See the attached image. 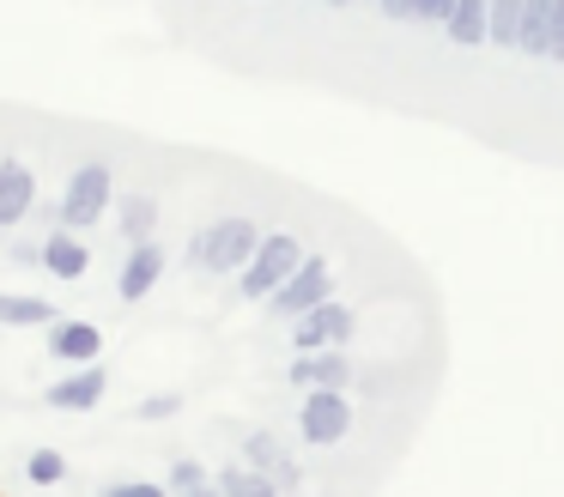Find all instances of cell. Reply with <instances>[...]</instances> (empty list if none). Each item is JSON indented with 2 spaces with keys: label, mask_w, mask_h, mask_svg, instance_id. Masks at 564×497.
Masks as SVG:
<instances>
[{
  "label": "cell",
  "mask_w": 564,
  "mask_h": 497,
  "mask_svg": "<svg viewBox=\"0 0 564 497\" xmlns=\"http://www.w3.org/2000/svg\"><path fill=\"white\" fill-rule=\"evenodd\" d=\"M261 237H268V230H256V218H213V225L188 242V261L207 267V273H243V267L256 261Z\"/></svg>",
  "instance_id": "obj_1"
},
{
  "label": "cell",
  "mask_w": 564,
  "mask_h": 497,
  "mask_svg": "<svg viewBox=\"0 0 564 497\" xmlns=\"http://www.w3.org/2000/svg\"><path fill=\"white\" fill-rule=\"evenodd\" d=\"M110 201H116V170L104 164V158H91V164H79L74 176H67L62 225H67V230H91L104 213H110Z\"/></svg>",
  "instance_id": "obj_2"
},
{
  "label": "cell",
  "mask_w": 564,
  "mask_h": 497,
  "mask_svg": "<svg viewBox=\"0 0 564 497\" xmlns=\"http://www.w3.org/2000/svg\"><path fill=\"white\" fill-rule=\"evenodd\" d=\"M297 267H304V242H297L292 230H268V237H261V249H256V261L243 267V298L249 303L273 298V291H280Z\"/></svg>",
  "instance_id": "obj_3"
},
{
  "label": "cell",
  "mask_w": 564,
  "mask_h": 497,
  "mask_svg": "<svg viewBox=\"0 0 564 497\" xmlns=\"http://www.w3.org/2000/svg\"><path fill=\"white\" fill-rule=\"evenodd\" d=\"M328 298H334V267L322 261V255H304V267L273 291L268 310L280 315V322H297V315H310L316 303H328Z\"/></svg>",
  "instance_id": "obj_4"
},
{
  "label": "cell",
  "mask_w": 564,
  "mask_h": 497,
  "mask_svg": "<svg viewBox=\"0 0 564 497\" xmlns=\"http://www.w3.org/2000/svg\"><path fill=\"white\" fill-rule=\"evenodd\" d=\"M297 431H304V443H340L352 431V407H346L340 388H310L304 407H297Z\"/></svg>",
  "instance_id": "obj_5"
},
{
  "label": "cell",
  "mask_w": 564,
  "mask_h": 497,
  "mask_svg": "<svg viewBox=\"0 0 564 497\" xmlns=\"http://www.w3.org/2000/svg\"><path fill=\"white\" fill-rule=\"evenodd\" d=\"M352 327H358V315L346 310V303H316L310 315H297L292 322V346L297 352H328V346H346L352 339Z\"/></svg>",
  "instance_id": "obj_6"
},
{
  "label": "cell",
  "mask_w": 564,
  "mask_h": 497,
  "mask_svg": "<svg viewBox=\"0 0 564 497\" xmlns=\"http://www.w3.org/2000/svg\"><path fill=\"white\" fill-rule=\"evenodd\" d=\"M243 461H249L256 473H268V479L280 485V491H297V485H304V467H297V461L285 455L273 431H249V436H243Z\"/></svg>",
  "instance_id": "obj_7"
},
{
  "label": "cell",
  "mask_w": 564,
  "mask_h": 497,
  "mask_svg": "<svg viewBox=\"0 0 564 497\" xmlns=\"http://www.w3.org/2000/svg\"><path fill=\"white\" fill-rule=\"evenodd\" d=\"M37 206V176L25 158H0V230H13L19 218Z\"/></svg>",
  "instance_id": "obj_8"
},
{
  "label": "cell",
  "mask_w": 564,
  "mask_h": 497,
  "mask_svg": "<svg viewBox=\"0 0 564 497\" xmlns=\"http://www.w3.org/2000/svg\"><path fill=\"white\" fill-rule=\"evenodd\" d=\"M164 279V242H134V249H128V261H122V279H116V291H122L128 303H140L147 298L152 285H159Z\"/></svg>",
  "instance_id": "obj_9"
},
{
  "label": "cell",
  "mask_w": 564,
  "mask_h": 497,
  "mask_svg": "<svg viewBox=\"0 0 564 497\" xmlns=\"http://www.w3.org/2000/svg\"><path fill=\"white\" fill-rule=\"evenodd\" d=\"M104 388H110V370H98V364H86V370H74L67 382H55L43 400H50L55 412H91V407L104 400Z\"/></svg>",
  "instance_id": "obj_10"
},
{
  "label": "cell",
  "mask_w": 564,
  "mask_h": 497,
  "mask_svg": "<svg viewBox=\"0 0 564 497\" xmlns=\"http://www.w3.org/2000/svg\"><path fill=\"white\" fill-rule=\"evenodd\" d=\"M292 382L340 388V382H352V364H346L340 346H328V352H297V358H292Z\"/></svg>",
  "instance_id": "obj_11"
},
{
  "label": "cell",
  "mask_w": 564,
  "mask_h": 497,
  "mask_svg": "<svg viewBox=\"0 0 564 497\" xmlns=\"http://www.w3.org/2000/svg\"><path fill=\"white\" fill-rule=\"evenodd\" d=\"M443 24H449V43L455 48H479L491 36V0H455Z\"/></svg>",
  "instance_id": "obj_12"
},
{
  "label": "cell",
  "mask_w": 564,
  "mask_h": 497,
  "mask_svg": "<svg viewBox=\"0 0 564 497\" xmlns=\"http://www.w3.org/2000/svg\"><path fill=\"white\" fill-rule=\"evenodd\" d=\"M104 352V334L91 322H55L50 334V358H67V364H91Z\"/></svg>",
  "instance_id": "obj_13"
},
{
  "label": "cell",
  "mask_w": 564,
  "mask_h": 497,
  "mask_svg": "<svg viewBox=\"0 0 564 497\" xmlns=\"http://www.w3.org/2000/svg\"><path fill=\"white\" fill-rule=\"evenodd\" d=\"M43 267H50L55 279H86V267H91V249L74 237V230H55V237L43 242Z\"/></svg>",
  "instance_id": "obj_14"
},
{
  "label": "cell",
  "mask_w": 564,
  "mask_h": 497,
  "mask_svg": "<svg viewBox=\"0 0 564 497\" xmlns=\"http://www.w3.org/2000/svg\"><path fill=\"white\" fill-rule=\"evenodd\" d=\"M0 327H55V303L50 298H13V291H0Z\"/></svg>",
  "instance_id": "obj_15"
},
{
  "label": "cell",
  "mask_w": 564,
  "mask_h": 497,
  "mask_svg": "<svg viewBox=\"0 0 564 497\" xmlns=\"http://www.w3.org/2000/svg\"><path fill=\"white\" fill-rule=\"evenodd\" d=\"M552 12H558V0H528L522 7V55H552Z\"/></svg>",
  "instance_id": "obj_16"
},
{
  "label": "cell",
  "mask_w": 564,
  "mask_h": 497,
  "mask_svg": "<svg viewBox=\"0 0 564 497\" xmlns=\"http://www.w3.org/2000/svg\"><path fill=\"white\" fill-rule=\"evenodd\" d=\"M219 491L225 497H280V485H273L268 473H256L249 461H237V467L219 473Z\"/></svg>",
  "instance_id": "obj_17"
},
{
  "label": "cell",
  "mask_w": 564,
  "mask_h": 497,
  "mask_svg": "<svg viewBox=\"0 0 564 497\" xmlns=\"http://www.w3.org/2000/svg\"><path fill=\"white\" fill-rule=\"evenodd\" d=\"M152 225H159V201H152V194H122V230H128V242H147Z\"/></svg>",
  "instance_id": "obj_18"
},
{
  "label": "cell",
  "mask_w": 564,
  "mask_h": 497,
  "mask_svg": "<svg viewBox=\"0 0 564 497\" xmlns=\"http://www.w3.org/2000/svg\"><path fill=\"white\" fill-rule=\"evenodd\" d=\"M522 7L528 0H491V43L522 48Z\"/></svg>",
  "instance_id": "obj_19"
},
{
  "label": "cell",
  "mask_w": 564,
  "mask_h": 497,
  "mask_svg": "<svg viewBox=\"0 0 564 497\" xmlns=\"http://www.w3.org/2000/svg\"><path fill=\"white\" fill-rule=\"evenodd\" d=\"M449 7H455V0H382V12L401 19V24H443V19H449Z\"/></svg>",
  "instance_id": "obj_20"
},
{
  "label": "cell",
  "mask_w": 564,
  "mask_h": 497,
  "mask_svg": "<svg viewBox=\"0 0 564 497\" xmlns=\"http://www.w3.org/2000/svg\"><path fill=\"white\" fill-rule=\"evenodd\" d=\"M25 479H31V485H62V479H67V455H62V449H31Z\"/></svg>",
  "instance_id": "obj_21"
},
{
  "label": "cell",
  "mask_w": 564,
  "mask_h": 497,
  "mask_svg": "<svg viewBox=\"0 0 564 497\" xmlns=\"http://www.w3.org/2000/svg\"><path fill=\"white\" fill-rule=\"evenodd\" d=\"M171 485H176V491H200V485H207V467H200V461H176V467H171Z\"/></svg>",
  "instance_id": "obj_22"
},
{
  "label": "cell",
  "mask_w": 564,
  "mask_h": 497,
  "mask_svg": "<svg viewBox=\"0 0 564 497\" xmlns=\"http://www.w3.org/2000/svg\"><path fill=\"white\" fill-rule=\"evenodd\" d=\"M176 412V395H152V400H140V419H171Z\"/></svg>",
  "instance_id": "obj_23"
},
{
  "label": "cell",
  "mask_w": 564,
  "mask_h": 497,
  "mask_svg": "<svg viewBox=\"0 0 564 497\" xmlns=\"http://www.w3.org/2000/svg\"><path fill=\"white\" fill-rule=\"evenodd\" d=\"M552 61H564V0H558V12H552Z\"/></svg>",
  "instance_id": "obj_24"
},
{
  "label": "cell",
  "mask_w": 564,
  "mask_h": 497,
  "mask_svg": "<svg viewBox=\"0 0 564 497\" xmlns=\"http://www.w3.org/2000/svg\"><path fill=\"white\" fill-rule=\"evenodd\" d=\"M122 497H164V485H152V479H128V485H122Z\"/></svg>",
  "instance_id": "obj_25"
},
{
  "label": "cell",
  "mask_w": 564,
  "mask_h": 497,
  "mask_svg": "<svg viewBox=\"0 0 564 497\" xmlns=\"http://www.w3.org/2000/svg\"><path fill=\"white\" fill-rule=\"evenodd\" d=\"M188 497H225V491H219V479H213V485H200V491H188Z\"/></svg>",
  "instance_id": "obj_26"
},
{
  "label": "cell",
  "mask_w": 564,
  "mask_h": 497,
  "mask_svg": "<svg viewBox=\"0 0 564 497\" xmlns=\"http://www.w3.org/2000/svg\"><path fill=\"white\" fill-rule=\"evenodd\" d=\"M98 497H122V485H110V491H98Z\"/></svg>",
  "instance_id": "obj_27"
},
{
  "label": "cell",
  "mask_w": 564,
  "mask_h": 497,
  "mask_svg": "<svg viewBox=\"0 0 564 497\" xmlns=\"http://www.w3.org/2000/svg\"><path fill=\"white\" fill-rule=\"evenodd\" d=\"M328 7H352V0H328Z\"/></svg>",
  "instance_id": "obj_28"
},
{
  "label": "cell",
  "mask_w": 564,
  "mask_h": 497,
  "mask_svg": "<svg viewBox=\"0 0 564 497\" xmlns=\"http://www.w3.org/2000/svg\"><path fill=\"white\" fill-rule=\"evenodd\" d=\"M377 7H382V0H377Z\"/></svg>",
  "instance_id": "obj_29"
}]
</instances>
